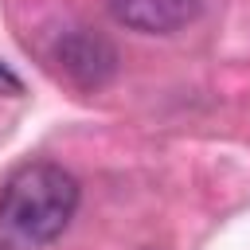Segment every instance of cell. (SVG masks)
<instances>
[{"mask_svg":"<svg viewBox=\"0 0 250 250\" xmlns=\"http://www.w3.org/2000/svg\"><path fill=\"white\" fill-rule=\"evenodd\" d=\"M0 94H4V98H16V94H23V82L16 78V70H12L4 59H0Z\"/></svg>","mask_w":250,"mask_h":250,"instance_id":"cell-4","label":"cell"},{"mask_svg":"<svg viewBox=\"0 0 250 250\" xmlns=\"http://www.w3.org/2000/svg\"><path fill=\"white\" fill-rule=\"evenodd\" d=\"M78 180L55 160L20 164L0 191V250L51 246L78 211Z\"/></svg>","mask_w":250,"mask_h":250,"instance_id":"cell-1","label":"cell"},{"mask_svg":"<svg viewBox=\"0 0 250 250\" xmlns=\"http://www.w3.org/2000/svg\"><path fill=\"white\" fill-rule=\"evenodd\" d=\"M105 8L129 31L172 35L203 12V0H105Z\"/></svg>","mask_w":250,"mask_h":250,"instance_id":"cell-2","label":"cell"},{"mask_svg":"<svg viewBox=\"0 0 250 250\" xmlns=\"http://www.w3.org/2000/svg\"><path fill=\"white\" fill-rule=\"evenodd\" d=\"M113 62H117L113 47L94 31H74L59 43V66L78 86H102L113 74Z\"/></svg>","mask_w":250,"mask_h":250,"instance_id":"cell-3","label":"cell"}]
</instances>
